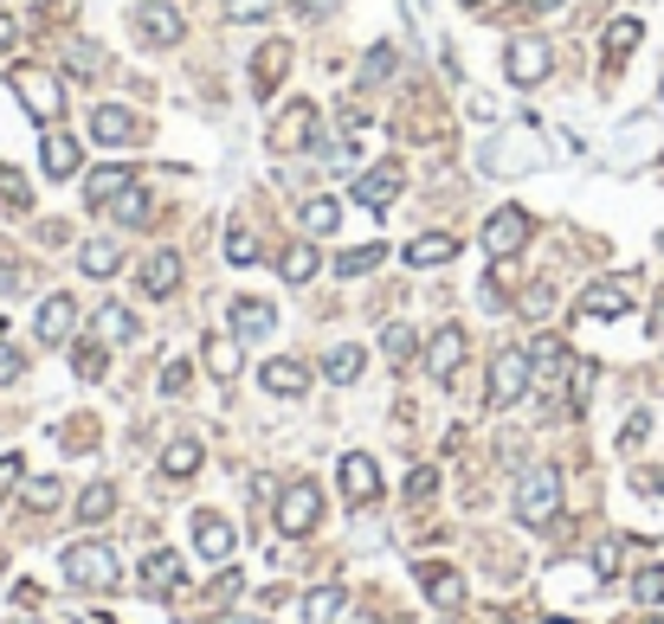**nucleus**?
Segmentation results:
<instances>
[{"mask_svg":"<svg viewBox=\"0 0 664 624\" xmlns=\"http://www.w3.org/2000/svg\"><path fill=\"white\" fill-rule=\"evenodd\" d=\"M7 90L20 97V110H26L33 123H59V117H65V77H59V65L20 59V65H7Z\"/></svg>","mask_w":664,"mask_h":624,"instance_id":"1","label":"nucleus"},{"mask_svg":"<svg viewBox=\"0 0 664 624\" xmlns=\"http://www.w3.org/2000/svg\"><path fill=\"white\" fill-rule=\"evenodd\" d=\"M201 360H207V374H214V380H232V374H239V335H207Z\"/></svg>","mask_w":664,"mask_h":624,"instance_id":"30","label":"nucleus"},{"mask_svg":"<svg viewBox=\"0 0 664 624\" xmlns=\"http://www.w3.org/2000/svg\"><path fill=\"white\" fill-rule=\"evenodd\" d=\"M188 380H194V367H188V360H174V367L161 374V393L174 400V393H188Z\"/></svg>","mask_w":664,"mask_h":624,"instance_id":"52","label":"nucleus"},{"mask_svg":"<svg viewBox=\"0 0 664 624\" xmlns=\"http://www.w3.org/2000/svg\"><path fill=\"white\" fill-rule=\"evenodd\" d=\"M0 207H13V212L33 207V187H26V174H20V168H0Z\"/></svg>","mask_w":664,"mask_h":624,"instance_id":"40","label":"nucleus"},{"mask_svg":"<svg viewBox=\"0 0 664 624\" xmlns=\"http://www.w3.org/2000/svg\"><path fill=\"white\" fill-rule=\"evenodd\" d=\"M110 212H117V225H148V219H155V200H148L143 187H123V194L110 200Z\"/></svg>","mask_w":664,"mask_h":624,"instance_id":"35","label":"nucleus"},{"mask_svg":"<svg viewBox=\"0 0 664 624\" xmlns=\"http://www.w3.org/2000/svg\"><path fill=\"white\" fill-rule=\"evenodd\" d=\"M77 271L84 278H117L123 271V245L117 238H84L77 245Z\"/></svg>","mask_w":664,"mask_h":624,"instance_id":"24","label":"nucleus"},{"mask_svg":"<svg viewBox=\"0 0 664 624\" xmlns=\"http://www.w3.org/2000/svg\"><path fill=\"white\" fill-rule=\"evenodd\" d=\"M632 309V283L626 278H600L581 290V316H593V322H613V316H626Z\"/></svg>","mask_w":664,"mask_h":624,"instance_id":"15","label":"nucleus"},{"mask_svg":"<svg viewBox=\"0 0 664 624\" xmlns=\"http://www.w3.org/2000/svg\"><path fill=\"white\" fill-rule=\"evenodd\" d=\"M336 612H342V586H316V592L303 599V619L310 624H336Z\"/></svg>","mask_w":664,"mask_h":624,"instance_id":"37","label":"nucleus"},{"mask_svg":"<svg viewBox=\"0 0 664 624\" xmlns=\"http://www.w3.org/2000/svg\"><path fill=\"white\" fill-rule=\"evenodd\" d=\"M387 71H394V39H381V46H374L369 59H362V77H369V84H381Z\"/></svg>","mask_w":664,"mask_h":624,"instance_id":"44","label":"nucleus"},{"mask_svg":"<svg viewBox=\"0 0 664 624\" xmlns=\"http://www.w3.org/2000/svg\"><path fill=\"white\" fill-rule=\"evenodd\" d=\"M226 265H232V271H252V265H258V232H252L245 219L226 225Z\"/></svg>","mask_w":664,"mask_h":624,"instance_id":"27","label":"nucleus"},{"mask_svg":"<svg viewBox=\"0 0 664 624\" xmlns=\"http://www.w3.org/2000/svg\"><path fill=\"white\" fill-rule=\"evenodd\" d=\"M97 342H136V316L123 303H104L97 309Z\"/></svg>","mask_w":664,"mask_h":624,"instance_id":"34","label":"nucleus"},{"mask_svg":"<svg viewBox=\"0 0 664 624\" xmlns=\"http://www.w3.org/2000/svg\"><path fill=\"white\" fill-rule=\"evenodd\" d=\"M529 380H535V367H529V354H522V347H504V354L491 360V413H504V406H517L522 393H529Z\"/></svg>","mask_w":664,"mask_h":624,"instance_id":"6","label":"nucleus"},{"mask_svg":"<svg viewBox=\"0 0 664 624\" xmlns=\"http://www.w3.org/2000/svg\"><path fill=\"white\" fill-rule=\"evenodd\" d=\"M143 592H148V599H168V592H181V554L155 548V554L143 560Z\"/></svg>","mask_w":664,"mask_h":624,"instance_id":"23","label":"nucleus"},{"mask_svg":"<svg viewBox=\"0 0 664 624\" xmlns=\"http://www.w3.org/2000/svg\"><path fill=\"white\" fill-rule=\"evenodd\" d=\"M639 39H645V26H639L632 13H626V20H613V26H606V59H626Z\"/></svg>","mask_w":664,"mask_h":624,"instance_id":"38","label":"nucleus"},{"mask_svg":"<svg viewBox=\"0 0 664 624\" xmlns=\"http://www.w3.org/2000/svg\"><path fill=\"white\" fill-rule=\"evenodd\" d=\"M342 0H297V13H336Z\"/></svg>","mask_w":664,"mask_h":624,"instance_id":"57","label":"nucleus"},{"mask_svg":"<svg viewBox=\"0 0 664 624\" xmlns=\"http://www.w3.org/2000/svg\"><path fill=\"white\" fill-rule=\"evenodd\" d=\"M72 367H77V380H104V342H77Z\"/></svg>","mask_w":664,"mask_h":624,"instance_id":"42","label":"nucleus"},{"mask_svg":"<svg viewBox=\"0 0 664 624\" xmlns=\"http://www.w3.org/2000/svg\"><path fill=\"white\" fill-rule=\"evenodd\" d=\"M593 573H600V579L619 573V541H600V548H593Z\"/></svg>","mask_w":664,"mask_h":624,"instance_id":"51","label":"nucleus"},{"mask_svg":"<svg viewBox=\"0 0 664 624\" xmlns=\"http://www.w3.org/2000/svg\"><path fill=\"white\" fill-rule=\"evenodd\" d=\"M522 245H529V212L522 207H497L491 219H484V258H517Z\"/></svg>","mask_w":664,"mask_h":624,"instance_id":"9","label":"nucleus"},{"mask_svg":"<svg viewBox=\"0 0 664 624\" xmlns=\"http://www.w3.org/2000/svg\"><path fill=\"white\" fill-rule=\"evenodd\" d=\"M659 103H664V84H659Z\"/></svg>","mask_w":664,"mask_h":624,"instance_id":"61","label":"nucleus"},{"mask_svg":"<svg viewBox=\"0 0 664 624\" xmlns=\"http://www.w3.org/2000/svg\"><path fill=\"white\" fill-rule=\"evenodd\" d=\"M510 7H517V13H529V20H542V13H555L562 0H510Z\"/></svg>","mask_w":664,"mask_h":624,"instance_id":"55","label":"nucleus"},{"mask_svg":"<svg viewBox=\"0 0 664 624\" xmlns=\"http://www.w3.org/2000/svg\"><path fill=\"white\" fill-rule=\"evenodd\" d=\"M342 495H349L355 509H369L374 495H381V464H374L369 451H349V457H342Z\"/></svg>","mask_w":664,"mask_h":624,"instance_id":"16","label":"nucleus"},{"mask_svg":"<svg viewBox=\"0 0 664 624\" xmlns=\"http://www.w3.org/2000/svg\"><path fill=\"white\" fill-rule=\"evenodd\" d=\"M0 322H7V316H0Z\"/></svg>","mask_w":664,"mask_h":624,"instance_id":"62","label":"nucleus"},{"mask_svg":"<svg viewBox=\"0 0 664 624\" xmlns=\"http://www.w3.org/2000/svg\"><path fill=\"white\" fill-rule=\"evenodd\" d=\"M33 335H39L46 347H59V342H72V335H77V303L65 296V290L39 303V316H33Z\"/></svg>","mask_w":664,"mask_h":624,"instance_id":"14","label":"nucleus"},{"mask_svg":"<svg viewBox=\"0 0 664 624\" xmlns=\"http://www.w3.org/2000/svg\"><path fill=\"white\" fill-rule=\"evenodd\" d=\"M381 258H387L381 245H362V252H342V258H336V271H342V278H369Z\"/></svg>","mask_w":664,"mask_h":624,"instance_id":"41","label":"nucleus"},{"mask_svg":"<svg viewBox=\"0 0 664 624\" xmlns=\"http://www.w3.org/2000/svg\"><path fill=\"white\" fill-rule=\"evenodd\" d=\"M59 579L77 586V592H110L117 579H123V560L110 541H72L65 554H59Z\"/></svg>","mask_w":664,"mask_h":624,"instance_id":"2","label":"nucleus"},{"mask_svg":"<svg viewBox=\"0 0 664 624\" xmlns=\"http://www.w3.org/2000/svg\"><path fill=\"white\" fill-rule=\"evenodd\" d=\"M123 187H130V161H104V168H90V174H84V207L104 212Z\"/></svg>","mask_w":664,"mask_h":624,"instance_id":"18","label":"nucleus"},{"mask_svg":"<svg viewBox=\"0 0 664 624\" xmlns=\"http://www.w3.org/2000/svg\"><path fill=\"white\" fill-rule=\"evenodd\" d=\"M433 489H439V470H426V464H413V470H407V502H426Z\"/></svg>","mask_w":664,"mask_h":624,"instance_id":"45","label":"nucleus"},{"mask_svg":"<svg viewBox=\"0 0 664 624\" xmlns=\"http://www.w3.org/2000/svg\"><path fill=\"white\" fill-rule=\"evenodd\" d=\"M278 535H291V541H303V535H316V522H323V489L310 484V477H297V484H285V495H278Z\"/></svg>","mask_w":664,"mask_h":624,"instance_id":"4","label":"nucleus"},{"mask_svg":"<svg viewBox=\"0 0 664 624\" xmlns=\"http://www.w3.org/2000/svg\"><path fill=\"white\" fill-rule=\"evenodd\" d=\"M26 502H33V509H52V502H59V477H33V484H26Z\"/></svg>","mask_w":664,"mask_h":624,"instance_id":"49","label":"nucleus"},{"mask_svg":"<svg viewBox=\"0 0 664 624\" xmlns=\"http://www.w3.org/2000/svg\"><path fill=\"white\" fill-rule=\"evenodd\" d=\"M220 624H265V619H220Z\"/></svg>","mask_w":664,"mask_h":624,"instance_id":"59","label":"nucleus"},{"mask_svg":"<svg viewBox=\"0 0 664 624\" xmlns=\"http://www.w3.org/2000/svg\"><path fill=\"white\" fill-rule=\"evenodd\" d=\"M258 380H265V393H278V400H297V393H310V367H303V360H291V354L265 360V367H258Z\"/></svg>","mask_w":664,"mask_h":624,"instance_id":"21","label":"nucleus"},{"mask_svg":"<svg viewBox=\"0 0 664 624\" xmlns=\"http://www.w3.org/2000/svg\"><path fill=\"white\" fill-rule=\"evenodd\" d=\"M632 592H639V605H659L664 599V566H645V573L632 579Z\"/></svg>","mask_w":664,"mask_h":624,"instance_id":"46","label":"nucleus"},{"mask_svg":"<svg viewBox=\"0 0 664 624\" xmlns=\"http://www.w3.org/2000/svg\"><path fill=\"white\" fill-rule=\"evenodd\" d=\"M278 278L285 283H310L316 278V245H310V238H297V245L278 252Z\"/></svg>","mask_w":664,"mask_h":624,"instance_id":"29","label":"nucleus"},{"mask_svg":"<svg viewBox=\"0 0 664 624\" xmlns=\"http://www.w3.org/2000/svg\"><path fill=\"white\" fill-rule=\"evenodd\" d=\"M265 13H271V0H226V20H239V26H252Z\"/></svg>","mask_w":664,"mask_h":624,"instance_id":"48","label":"nucleus"},{"mask_svg":"<svg viewBox=\"0 0 664 624\" xmlns=\"http://www.w3.org/2000/svg\"><path fill=\"white\" fill-rule=\"evenodd\" d=\"M201 457H207V451H201V438H174V444L161 451V470H168L174 484H188V477L201 470Z\"/></svg>","mask_w":664,"mask_h":624,"instance_id":"28","label":"nucleus"},{"mask_svg":"<svg viewBox=\"0 0 664 624\" xmlns=\"http://www.w3.org/2000/svg\"><path fill=\"white\" fill-rule=\"evenodd\" d=\"M542 624H568V619H542Z\"/></svg>","mask_w":664,"mask_h":624,"instance_id":"60","label":"nucleus"},{"mask_svg":"<svg viewBox=\"0 0 664 624\" xmlns=\"http://www.w3.org/2000/svg\"><path fill=\"white\" fill-rule=\"evenodd\" d=\"M316 130H323V117H316V103H285L278 110V123L265 130V148L271 155H297V148H316Z\"/></svg>","mask_w":664,"mask_h":624,"instance_id":"5","label":"nucleus"},{"mask_svg":"<svg viewBox=\"0 0 664 624\" xmlns=\"http://www.w3.org/2000/svg\"><path fill=\"white\" fill-rule=\"evenodd\" d=\"M13 39H20V20H13V13H0V52H13Z\"/></svg>","mask_w":664,"mask_h":624,"instance_id":"56","label":"nucleus"},{"mask_svg":"<svg viewBox=\"0 0 664 624\" xmlns=\"http://www.w3.org/2000/svg\"><path fill=\"white\" fill-rule=\"evenodd\" d=\"M26 290V271H13V265H0V296H20Z\"/></svg>","mask_w":664,"mask_h":624,"instance_id":"54","label":"nucleus"},{"mask_svg":"<svg viewBox=\"0 0 664 624\" xmlns=\"http://www.w3.org/2000/svg\"><path fill=\"white\" fill-rule=\"evenodd\" d=\"M484 168H491V174H517V168H542V136H535V123H529V130H510V136L504 142H491V148H484Z\"/></svg>","mask_w":664,"mask_h":624,"instance_id":"8","label":"nucleus"},{"mask_svg":"<svg viewBox=\"0 0 664 624\" xmlns=\"http://www.w3.org/2000/svg\"><path fill=\"white\" fill-rule=\"evenodd\" d=\"M381 347H387V354H394V360H407V354H413V347H420V335H413V329H407V322H394V329H387V335H381Z\"/></svg>","mask_w":664,"mask_h":624,"instance_id":"47","label":"nucleus"},{"mask_svg":"<svg viewBox=\"0 0 664 624\" xmlns=\"http://www.w3.org/2000/svg\"><path fill=\"white\" fill-rule=\"evenodd\" d=\"M451 258H458V238H451V232H420V238L407 245V265H420V271L451 265Z\"/></svg>","mask_w":664,"mask_h":624,"instance_id":"26","label":"nucleus"},{"mask_svg":"<svg viewBox=\"0 0 664 624\" xmlns=\"http://www.w3.org/2000/svg\"><path fill=\"white\" fill-rule=\"evenodd\" d=\"M285 71H291V46H285V39L258 46V52H252V90H258V97H271V90L285 84Z\"/></svg>","mask_w":664,"mask_h":624,"instance_id":"20","label":"nucleus"},{"mask_svg":"<svg viewBox=\"0 0 664 624\" xmlns=\"http://www.w3.org/2000/svg\"><path fill=\"white\" fill-rule=\"evenodd\" d=\"M362 367H369V347H336V354L323 360V380H336V387H355V380H362Z\"/></svg>","mask_w":664,"mask_h":624,"instance_id":"31","label":"nucleus"},{"mask_svg":"<svg viewBox=\"0 0 664 624\" xmlns=\"http://www.w3.org/2000/svg\"><path fill=\"white\" fill-rule=\"evenodd\" d=\"M20 374H26V354H20L13 342H0V387H7V380H20Z\"/></svg>","mask_w":664,"mask_h":624,"instance_id":"50","label":"nucleus"},{"mask_svg":"<svg viewBox=\"0 0 664 624\" xmlns=\"http://www.w3.org/2000/svg\"><path fill=\"white\" fill-rule=\"evenodd\" d=\"M39 168H46V181H72L77 168H84L72 130H52V123H46V136H39Z\"/></svg>","mask_w":664,"mask_h":624,"instance_id":"13","label":"nucleus"},{"mask_svg":"<svg viewBox=\"0 0 664 624\" xmlns=\"http://www.w3.org/2000/svg\"><path fill=\"white\" fill-rule=\"evenodd\" d=\"M639 489H652V495H664V470H639Z\"/></svg>","mask_w":664,"mask_h":624,"instance_id":"58","label":"nucleus"},{"mask_svg":"<svg viewBox=\"0 0 664 624\" xmlns=\"http://www.w3.org/2000/svg\"><path fill=\"white\" fill-rule=\"evenodd\" d=\"M97 65H104V59H97V46H84V39L65 46V71H72V77H97Z\"/></svg>","mask_w":664,"mask_h":624,"instance_id":"43","label":"nucleus"},{"mask_svg":"<svg viewBox=\"0 0 664 624\" xmlns=\"http://www.w3.org/2000/svg\"><path fill=\"white\" fill-rule=\"evenodd\" d=\"M271 329H278V309L271 303H258V296H239L232 303V335L239 342H265Z\"/></svg>","mask_w":664,"mask_h":624,"instance_id":"19","label":"nucleus"},{"mask_svg":"<svg viewBox=\"0 0 664 624\" xmlns=\"http://www.w3.org/2000/svg\"><path fill=\"white\" fill-rule=\"evenodd\" d=\"M555 515H562V470H555V464L522 470V484H517V522H522V528H548Z\"/></svg>","mask_w":664,"mask_h":624,"instance_id":"3","label":"nucleus"},{"mask_svg":"<svg viewBox=\"0 0 664 624\" xmlns=\"http://www.w3.org/2000/svg\"><path fill=\"white\" fill-rule=\"evenodd\" d=\"M130 20H136V39L143 46H181V33H188L174 7H136Z\"/></svg>","mask_w":664,"mask_h":624,"instance_id":"17","label":"nucleus"},{"mask_svg":"<svg viewBox=\"0 0 664 624\" xmlns=\"http://www.w3.org/2000/svg\"><path fill=\"white\" fill-rule=\"evenodd\" d=\"M110 509H117V489L110 484H90L84 495H77V522H104Z\"/></svg>","mask_w":664,"mask_h":624,"instance_id":"39","label":"nucleus"},{"mask_svg":"<svg viewBox=\"0 0 664 624\" xmlns=\"http://www.w3.org/2000/svg\"><path fill=\"white\" fill-rule=\"evenodd\" d=\"M232 541H239V535H232L226 515H194V548L207 560H232Z\"/></svg>","mask_w":664,"mask_h":624,"instance_id":"25","label":"nucleus"},{"mask_svg":"<svg viewBox=\"0 0 664 624\" xmlns=\"http://www.w3.org/2000/svg\"><path fill=\"white\" fill-rule=\"evenodd\" d=\"M504 71H510V84L535 90V84H542V77L555 71V52H548V39H535V33L510 39V46H504Z\"/></svg>","mask_w":664,"mask_h":624,"instance_id":"7","label":"nucleus"},{"mask_svg":"<svg viewBox=\"0 0 664 624\" xmlns=\"http://www.w3.org/2000/svg\"><path fill=\"white\" fill-rule=\"evenodd\" d=\"M420 573H426V599H433V605H458V599H464L458 566H439V560H433V566H420Z\"/></svg>","mask_w":664,"mask_h":624,"instance_id":"32","label":"nucleus"},{"mask_svg":"<svg viewBox=\"0 0 664 624\" xmlns=\"http://www.w3.org/2000/svg\"><path fill=\"white\" fill-rule=\"evenodd\" d=\"M464 347H471L464 322H439V329H433V342H426V374H433L439 387L458 374V367H464Z\"/></svg>","mask_w":664,"mask_h":624,"instance_id":"11","label":"nucleus"},{"mask_svg":"<svg viewBox=\"0 0 664 624\" xmlns=\"http://www.w3.org/2000/svg\"><path fill=\"white\" fill-rule=\"evenodd\" d=\"M136 283H143V296H174L181 290V252H148Z\"/></svg>","mask_w":664,"mask_h":624,"instance_id":"22","label":"nucleus"},{"mask_svg":"<svg viewBox=\"0 0 664 624\" xmlns=\"http://www.w3.org/2000/svg\"><path fill=\"white\" fill-rule=\"evenodd\" d=\"M400 187H407V168H400V161H374L369 174H355V207L387 212L400 200Z\"/></svg>","mask_w":664,"mask_h":624,"instance_id":"10","label":"nucleus"},{"mask_svg":"<svg viewBox=\"0 0 664 624\" xmlns=\"http://www.w3.org/2000/svg\"><path fill=\"white\" fill-rule=\"evenodd\" d=\"M336 219H342V207H336V200H323V194L297 207V225H303L310 238H329V232H336Z\"/></svg>","mask_w":664,"mask_h":624,"instance_id":"33","label":"nucleus"},{"mask_svg":"<svg viewBox=\"0 0 664 624\" xmlns=\"http://www.w3.org/2000/svg\"><path fill=\"white\" fill-rule=\"evenodd\" d=\"M13 484H20V457H0V502L13 495Z\"/></svg>","mask_w":664,"mask_h":624,"instance_id":"53","label":"nucleus"},{"mask_svg":"<svg viewBox=\"0 0 664 624\" xmlns=\"http://www.w3.org/2000/svg\"><path fill=\"white\" fill-rule=\"evenodd\" d=\"M529 367H535V374H562V367H568V342H562V335H535V342H529Z\"/></svg>","mask_w":664,"mask_h":624,"instance_id":"36","label":"nucleus"},{"mask_svg":"<svg viewBox=\"0 0 664 624\" xmlns=\"http://www.w3.org/2000/svg\"><path fill=\"white\" fill-rule=\"evenodd\" d=\"M90 142L130 148V142H143V117H130L123 103H97V110H90Z\"/></svg>","mask_w":664,"mask_h":624,"instance_id":"12","label":"nucleus"}]
</instances>
